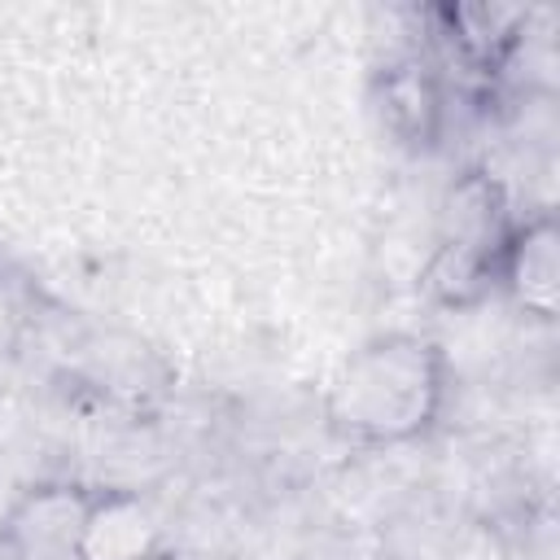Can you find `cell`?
Masks as SVG:
<instances>
[{
	"label": "cell",
	"instance_id": "1",
	"mask_svg": "<svg viewBox=\"0 0 560 560\" xmlns=\"http://www.w3.org/2000/svg\"><path fill=\"white\" fill-rule=\"evenodd\" d=\"M451 398V359L424 332H376L332 372L324 424L359 451H394L429 438Z\"/></svg>",
	"mask_w": 560,
	"mask_h": 560
},
{
	"label": "cell",
	"instance_id": "2",
	"mask_svg": "<svg viewBox=\"0 0 560 560\" xmlns=\"http://www.w3.org/2000/svg\"><path fill=\"white\" fill-rule=\"evenodd\" d=\"M516 214L490 171H464L438 214V245L424 267V289L442 306H472L494 293V267Z\"/></svg>",
	"mask_w": 560,
	"mask_h": 560
},
{
	"label": "cell",
	"instance_id": "3",
	"mask_svg": "<svg viewBox=\"0 0 560 560\" xmlns=\"http://www.w3.org/2000/svg\"><path fill=\"white\" fill-rule=\"evenodd\" d=\"M96 486L39 481L0 512V560H79Z\"/></svg>",
	"mask_w": 560,
	"mask_h": 560
},
{
	"label": "cell",
	"instance_id": "4",
	"mask_svg": "<svg viewBox=\"0 0 560 560\" xmlns=\"http://www.w3.org/2000/svg\"><path fill=\"white\" fill-rule=\"evenodd\" d=\"M438 44L446 66H455L472 83H494L525 44L529 9L521 4H442Z\"/></svg>",
	"mask_w": 560,
	"mask_h": 560
},
{
	"label": "cell",
	"instance_id": "5",
	"mask_svg": "<svg viewBox=\"0 0 560 560\" xmlns=\"http://www.w3.org/2000/svg\"><path fill=\"white\" fill-rule=\"evenodd\" d=\"M494 289L525 315L556 319V311H560V228H556L551 210H538V214H525L512 223L499 267H494Z\"/></svg>",
	"mask_w": 560,
	"mask_h": 560
},
{
	"label": "cell",
	"instance_id": "6",
	"mask_svg": "<svg viewBox=\"0 0 560 560\" xmlns=\"http://www.w3.org/2000/svg\"><path fill=\"white\" fill-rule=\"evenodd\" d=\"M381 109L385 122L407 140V144H433L442 114H446V88L442 70L429 66L424 57H402L385 70L381 79Z\"/></svg>",
	"mask_w": 560,
	"mask_h": 560
}]
</instances>
